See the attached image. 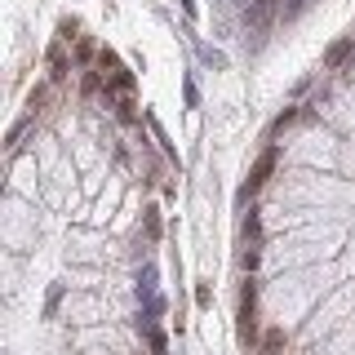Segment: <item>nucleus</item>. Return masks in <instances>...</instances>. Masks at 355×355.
Wrapping results in <instances>:
<instances>
[{"label":"nucleus","mask_w":355,"mask_h":355,"mask_svg":"<svg viewBox=\"0 0 355 355\" xmlns=\"http://www.w3.org/2000/svg\"><path fill=\"white\" fill-rule=\"evenodd\" d=\"M351 53H355V40H338V44H333V49L324 53V67H342V62L351 58Z\"/></svg>","instance_id":"39448f33"},{"label":"nucleus","mask_w":355,"mask_h":355,"mask_svg":"<svg viewBox=\"0 0 355 355\" xmlns=\"http://www.w3.org/2000/svg\"><path fill=\"white\" fill-rule=\"evenodd\" d=\"M284 347H288V333H284L280 324L266 329V333H262V342H258V351H262V355H284Z\"/></svg>","instance_id":"7ed1b4c3"},{"label":"nucleus","mask_w":355,"mask_h":355,"mask_svg":"<svg viewBox=\"0 0 355 355\" xmlns=\"http://www.w3.org/2000/svg\"><path fill=\"white\" fill-rule=\"evenodd\" d=\"M271 18H275V0H253V9H249V22H253V27L262 31Z\"/></svg>","instance_id":"20e7f679"},{"label":"nucleus","mask_w":355,"mask_h":355,"mask_svg":"<svg viewBox=\"0 0 355 355\" xmlns=\"http://www.w3.org/2000/svg\"><path fill=\"white\" fill-rule=\"evenodd\" d=\"M142 342H147L151 355H169V338H164L160 329H142Z\"/></svg>","instance_id":"423d86ee"},{"label":"nucleus","mask_w":355,"mask_h":355,"mask_svg":"<svg viewBox=\"0 0 355 355\" xmlns=\"http://www.w3.org/2000/svg\"><path fill=\"white\" fill-rule=\"evenodd\" d=\"M98 67H103V80L116 89L120 98H133V71L116 58V53H107V49H103V53H98Z\"/></svg>","instance_id":"f257e3e1"},{"label":"nucleus","mask_w":355,"mask_h":355,"mask_svg":"<svg viewBox=\"0 0 355 355\" xmlns=\"http://www.w3.org/2000/svg\"><path fill=\"white\" fill-rule=\"evenodd\" d=\"M147 236L160 240V214H147Z\"/></svg>","instance_id":"0eeeda50"},{"label":"nucleus","mask_w":355,"mask_h":355,"mask_svg":"<svg viewBox=\"0 0 355 355\" xmlns=\"http://www.w3.org/2000/svg\"><path fill=\"white\" fill-rule=\"evenodd\" d=\"M275 164H280V151H275V147H266V151L258 155V164H253V169H249V182H244V191H240V196L258 191V187L266 182V178H271V169H275Z\"/></svg>","instance_id":"f03ea898"}]
</instances>
